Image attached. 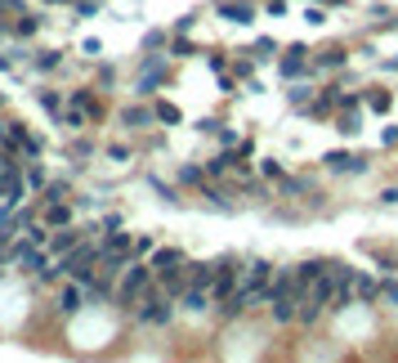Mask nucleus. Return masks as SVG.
<instances>
[{"mask_svg":"<svg viewBox=\"0 0 398 363\" xmlns=\"http://www.w3.org/2000/svg\"><path fill=\"white\" fill-rule=\"evenodd\" d=\"M126 314L135 319L139 327H170V323H175V314H179V301H175V296L165 292L161 283H153V287H148L135 305L126 309Z\"/></svg>","mask_w":398,"mask_h":363,"instance_id":"nucleus-1","label":"nucleus"},{"mask_svg":"<svg viewBox=\"0 0 398 363\" xmlns=\"http://www.w3.org/2000/svg\"><path fill=\"white\" fill-rule=\"evenodd\" d=\"M98 256H103V247H98V238H81L72 252H63V256H54V265H58V274L63 278H76L81 287L90 283V278L98 274Z\"/></svg>","mask_w":398,"mask_h":363,"instance_id":"nucleus-2","label":"nucleus"},{"mask_svg":"<svg viewBox=\"0 0 398 363\" xmlns=\"http://www.w3.org/2000/svg\"><path fill=\"white\" fill-rule=\"evenodd\" d=\"M153 283H157L153 265H148V260H130V265L121 269V278H117V296H112V305H117V309H130Z\"/></svg>","mask_w":398,"mask_h":363,"instance_id":"nucleus-3","label":"nucleus"},{"mask_svg":"<svg viewBox=\"0 0 398 363\" xmlns=\"http://www.w3.org/2000/svg\"><path fill=\"white\" fill-rule=\"evenodd\" d=\"M165 76H170V54H143L139 59V76H135V94L153 99L165 86Z\"/></svg>","mask_w":398,"mask_h":363,"instance_id":"nucleus-4","label":"nucleus"},{"mask_svg":"<svg viewBox=\"0 0 398 363\" xmlns=\"http://www.w3.org/2000/svg\"><path fill=\"white\" fill-rule=\"evenodd\" d=\"M238 283H242V260H238V256H220V260H215L210 301H215V305H220V301H228V296L238 292Z\"/></svg>","mask_w":398,"mask_h":363,"instance_id":"nucleus-5","label":"nucleus"},{"mask_svg":"<svg viewBox=\"0 0 398 363\" xmlns=\"http://www.w3.org/2000/svg\"><path fill=\"white\" fill-rule=\"evenodd\" d=\"M313 49L309 45H287L282 49V59H277V72H282V81H300L305 72H313Z\"/></svg>","mask_w":398,"mask_h":363,"instance_id":"nucleus-6","label":"nucleus"},{"mask_svg":"<svg viewBox=\"0 0 398 363\" xmlns=\"http://www.w3.org/2000/svg\"><path fill=\"white\" fill-rule=\"evenodd\" d=\"M98 94H103V90H98ZM98 94H94V86H76V90H68V104L86 112L90 126H103V117H108V104H103Z\"/></svg>","mask_w":398,"mask_h":363,"instance_id":"nucleus-7","label":"nucleus"},{"mask_svg":"<svg viewBox=\"0 0 398 363\" xmlns=\"http://www.w3.org/2000/svg\"><path fill=\"white\" fill-rule=\"evenodd\" d=\"M148 265H153V274H157V278H165V274L184 269V265H188V256L179 252V247H153V256H148Z\"/></svg>","mask_w":398,"mask_h":363,"instance_id":"nucleus-8","label":"nucleus"},{"mask_svg":"<svg viewBox=\"0 0 398 363\" xmlns=\"http://www.w3.org/2000/svg\"><path fill=\"white\" fill-rule=\"evenodd\" d=\"M322 166L331 171V175H362V171H367V157H358V153H327L322 157Z\"/></svg>","mask_w":398,"mask_h":363,"instance_id":"nucleus-9","label":"nucleus"},{"mask_svg":"<svg viewBox=\"0 0 398 363\" xmlns=\"http://www.w3.org/2000/svg\"><path fill=\"white\" fill-rule=\"evenodd\" d=\"M309 63H313V72H340L345 63H349V49H345V45H327V49H318Z\"/></svg>","mask_w":398,"mask_h":363,"instance_id":"nucleus-10","label":"nucleus"},{"mask_svg":"<svg viewBox=\"0 0 398 363\" xmlns=\"http://www.w3.org/2000/svg\"><path fill=\"white\" fill-rule=\"evenodd\" d=\"M215 14H220V19H228V23H255V5L251 0H220V5H215Z\"/></svg>","mask_w":398,"mask_h":363,"instance_id":"nucleus-11","label":"nucleus"},{"mask_svg":"<svg viewBox=\"0 0 398 363\" xmlns=\"http://www.w3.org/2000/svg\"><path fill=\"white\" fill-rule=\"evenodd\" d=\"M86 238V229H76V224H58L54 229V238H49V256H63V252H72V247Z\"/></svg>","mask_w":398,"mask_h":363,"instance_id":"nucleus-12","label":"nucleus"},{"mask_svg":"<svg viewBox=\"0 0 398 363\" xmlns=\"http://www.w3.org/2000/svg\"><path fill=\"white\" fill-rule=\"evenodd\" d=\"M117 117H121V126H126V130H139V135H143V130H153V126H157L153 108H143V104H139V108H121Z\"/></svg>","mask_w":398,"mask_h":363,"instance_id":"nucleus-13","label":"nucleus"},{"mask_svg":"<svg viewBox=\"0 0 398 363\" xmlns=\"http://www.w3.org/2000/svg\"><path fill=\"white\" fill-rule=\"evenodd\" d=\"M358 104L367 108V112H389V108H394V94H389L385 86H367V90L358 94Z\"/></svg>","mask_w":398,"mask_h":363,"instance_id":"nucleus-14","label":"nucleus"},{"mask_svg":"<svg viewBox=\"0 0 398 363\" xmlns=\"http://www.w3.org/2000/svg\"><path fill=\"white\" fill-rule=\"evenodd\" d=\"M354 296H358V305H376L380 301V283H376L372 274L354 269Z\"/></svg>","mask_w":398,"mask_h":363,"instance_id":"nucleus-15","label":"nucleus"},{"mask_svg":"<svg viewBox=\"0 0 398 363\" xmlns=\"http://www.w3.org/2000/svg\"><path fill=\"white\" fill-rule=\"evenodd\" d=\"M336 130H340V135H358V130H362V108H358V104L340 108V112H336Z\"/></svg>","mask_w":398,"mask_h":363,"instance_id":"nucleus-16","label":"nucleus"},{"mask_svg":"<svg viewBox=\"0 0 398 363\" xmlns=\"http://www.w3.org/2000/svg\"><path fill=\"white\" fill-rule=\"evenodd\" d=\"M197 197H202L206 207H215V211H233V207H238L233 197H228L224 189H215V184H202V189H197Z\"/></svg>","mask_w":398,"mask_h":363,"instance_id":"nucleus-17","label":"nucleus"},{"mask_svg":"<svg viewBox=\"0 0 398 363\" xmlns=\"http://www.w3.org/2000/svg\"><path fill=\"white\" fill-rule=\"evenodd\" d=\"M36 104L58 121V117H63V108H68V90H63V94H58V90H41V94H36Z\"/></svg>","mask_w":398,"mask_h":363,"instance_id":"nucleus-18","label":"nucleus"},{"mask_svg":"<svg viewBox=\"0 0 398 363\" xmlns=\"http://www.w3.org/2000/svg\"><path fill=\"white\" fill-rule=\"evenodd\" d=\"M19 23H9V31L14 36H36L41 31V14H31V9H23V14H14Z\"/></svg>","mask_w":398,"mask_h":363,"instance_id":"nucleus-19","label":"nucleus"},{"mask_svg":"<svg viewBox=\"0 0 398 363\" xmlns=\"http://www.w3.org/2000/svg\"><path fill=\"white\" fill-rule=\"evenodd\" d=\"M27 59H31V68H36V72H58L63 68L58 49H36V54H27Z\"/></svg>","mask_w":398,"mask_h":363,"instance_id":"nucleus-20","label":"nucleus"},{"mask_svg":"<svg viewBox=\"0 0 398 363\" xmlns=\"http://www.w3.org/2000/svg\"><path fill=\"white\" fill-rule=\"evenodd\" d=\"M45 224H49V229L72 224V202H45Z\"/></svg>","mask_w":398,"mask_h":363,"instance_id":"nucleus-21","label":"nucleus"},{"mask_svg":"<svg viewBox=\"0 0 398 363\" xmlns=\"http://www.w3.org/2000/svg\"><path fill=\"white\" fill-rule=\"evenodd\" d=\"M153 117H157L161 126H184V112H179L175 104H165V99H157V104H153Z\"/></svg>","mask_w":398,"mask_h":363,"instance_id":"nucleus-22","label":"nucleus"},{"mask_svg":"<svg viewBox=\"0 0 398 363\" xmlns=\"http://www.w3.org/2000/svg\"><path fill=\"white\" fill-rule=\"evenodd\" d=\"M23 184H27L31 193H41V189L49 184V175L41 171V157H36V161H27V166H23Z\"/></svg>","mask_w":398,"mask_h":363,"instance_id":"nucleus-23","label":"nucleus"},{"mask_svg":"<svg viewBox=\"0 0 398 363\" xmlns=\"http://www.w3.org/2000/svg\"><path fill=\"white\" fill-rule=\"evenodd\" d=\"M202 179H206V166H202V161L179 166V184H184V189H202Z\"/></svg>","mask_w":398,"mask_h":363,"instance_id":"nucleus-24","label":"nucleus"},{"mask_svg":"<svg viewBox=\"0 0 398 363\" xmlns=\"http://www.w3.org/2000/svg\"><path fill=\"white\" fill-rule=\"evenodd\" d=\"M68 197H72V189L63 184V179H54V184H45V189L36 193V202L45 207V202H68Z\"/></svg>","mask_w":398,"mask_h":363,"instance_id":"nucleus-25","label":"nucleus"},{"mask_svg":"<svg viewBox=\"0 0 398 363\" xmlns=\"http://www.w3.org/2000/svg\"><path fill=\"white\" fill-rule=\"evenodd\" d=\"M165 54H170V59H188V54H193V41H188V31H179V36L170 31V45H165Z\"/></svg>","mask_w":398,"mask_h":363,"instance_id":"nucleus-26","label":"nucleus"},{"mask_svg":"<svg viewBox=\"0 0 398 363\" xmlns=\"http://www.w3.org/2000/svg\"><path fill=\"white\" fill-rule=\"evenodd\" d=\"M376 305H385V309L398 314V283H394V278H380V301Z\"/></svg>","mask_w":398,"mask_h":363,"instance_id":"nucleus-27","label":"nucleus"},{"mask_svg":"<svg viewBox=\"0 0 398 363\" xmlns=\"http://www.w3.org/2000/svg\"><path fill=\"white\" fill-rule=\"evenodd\" d=\"M313 94H318V90L295 86V90H287V104H291V108H309V104H313Z\"/></svg>","mask_w":398,"mask_h":363,"instance_id":"nucleus-28","label":"nucleus"},{"mask_svg":"<svg viewBox=\"0 0 398 363\" xmlns=\"http://www.w3.org/2000/svg\"><path fill=\"white\" fill-rule=\"evenodd\" d=\"M117 86V68H98L94 72V90H112Z\"/></svg>","mask_w":398,"mask_h":363,"instance_id":"nucleus-29","label":"nucleus"},{"mask_svg":"<svg viewBox=\"0 0 398 363\" xmlns=\"http://www.w3.org/2000/svg\"><path fill=\"white\" fill-rule=\"evenodd\" d=\"M165 45H170V36H165V31H148V36H143V49H148V54H157V49H165Z\"/></svg>","mask_w":398,"mask_h":363,"instance_id":"nucleus-30","label":"nucleus"},{"mask_svg":"<svg viewBox=\"0 0 398 363\" xmlns=\"http://www.w3.org/2000/svg\"><path fill=\"white\" fill-rule=\"evenodd\" d=\"M260 171H264V175H269V179H282V175H287V171H282V166H277V161H273V157H260Z\"/></svg>","mask_w":398,"mask_h":363,"instance_id":"nucleus-31","label":"nucleus"},{"mask_svg":"<svg viewBox=\"0 0 398 363\" xmlns=\"http://www.w3.org/2000/svg\"><path fill=\"white\" fill-rule=\"evenodd\" d=\"M380 207H398V184H389V189H380Z\"/></svg>","mask_w":398,"mask_h":363,"instance_id":"nucleus-32","label":"nucleus"},{"mask_svg":"<svg viewBox=\"0 0 398 363\" xmlns=\"http://www.w3.org/2000/svg\"><path fill=\"white\" fill-rule=\"evenodd\" d=\"M27 5H23V0H0V14H23Z\"/></svg>","mask_w":398,"mask_h":363,"instance_id":"nucleus-33","label":"nucleus"},{"mask_svg":"<svg viewBox=\"0 0 398 363\" xmlns=\"http://www.w3.org/2000/svg\"><path fill=\"white\" fill-rule=\"evenodd\" d=\"M206 63H210V68H215V72H224V68H228V59L220 54V49H215V54H206Z\"/></svg>","mask_w":398,"mask_h":363,"instance_id":"nucleus-34","label":"nucleus"},{"mask_svg":"<svg viewBox=\"0 0 398 363\" xmlns=\"http://www.w3.org/2000/svg\"><path fill=\"white\" fill-rule=\"evenodd\" d=\"M273 49H277L273 41H255V59H269V54H273Z\"/></svg>","mask_w":398,"mask_h":363,"instance_id":"nucleus-35","label":"nucleus"},{"mask_svg":"<svg viewBox=\"0 0 398 363\" xmlns=\"http://www.w3.org/2000/svg\"><path fill=\"white\" fill-rule=\"evenodd\" d=\"M380 144H385V148L398 144V126H385V130H380Z\"/></svg>","mask_w":398,"mask_h":363,"instance_id":"nucleus-36","label":"nucleus"},{"mask_svg":"<svg viewBox=\"0 0 398 363\" xmlns=\"http://www.w3.org/2000/svg\"><path fill=\"white\" fill-rule=\"evenodd\" d=\"M108 157H117V161H126V157H130V148H126V144H112V148H108Z\"/></svg>","mask_w":398,"mask_h":363,"instance_id":"nucleus-37","label":"nucleus"},{"mask_svg":"<svg viewBox=\"0 0 398 363\" xmlns=\"http://www.w3.org/2000/svg\"><path fill=\"white\" fill-rule=\"evenodd\" d=\"M264 9H269V14H287V0H269Z\"/></svg>","mask_w":398,"mask_h":363,"instance_id":"nucleus-38","label":"nucleus"},{"mask_svg":"<svg viewBox=\"0 0 398 363\" xmlns=\"http://www.w3.org/2000/svg\"><path fill=\"white\" fill-rule=\"evenodd\" d=\"M313 5H340V0H313Z\"/></svg>","mask_w":398,"mask_h":363,"instance_id":"nucleus-39","label":"nucleus"},{"mask_svg":"<svg viewBox=\"0 0 398 363\" xmlns=\"http://www.w3.org/2000/svg\"><path fill=\"white\" fill-rule=\"evenodd\" d=\"M49 5H76V0H49Z\"/></svg>","mask_w":398,"mask_h":363,"instance_id":"nucleus-40","label":"nucleus"},{"mask_svg":"<svg viewBox=\"0 0 398 363\" xmlns=\"http://www.w3.org/2000/svg\"><path fill=\"white\" fill-rule=\"evenodd\" d=\"M0 108H5V99H0Z\"/></svg>","mask_w":398,"mask_h":363,"instance_id":"nucleus-41","label":"nucleus"}]
</instances>
